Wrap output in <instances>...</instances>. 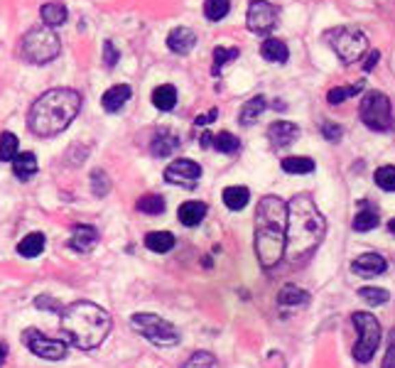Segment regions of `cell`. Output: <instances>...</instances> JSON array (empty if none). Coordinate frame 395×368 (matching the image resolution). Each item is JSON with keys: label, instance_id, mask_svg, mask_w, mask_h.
I'll use <instances>...</instances> for the list:
<instances>
[{"label": "cell", "instance_id": "obj_16", "mask_svg": "<svg viewBox=\"0 0 395 368\" xmlns=\"http://www.w3.org/2000/svg\"><path fill=\"white\" fill-rule=\"evenodd\" d=\"M309 304V295L302 290V287H295V285H285L280 293H277V307H283V310H300Z\"/></svg>", "mask_w": 395, "mask_h": 368}, {"label": "cell", "instance_id": "obj_8", "mask_svg": "<svg viewBox=\"0 0 395 368\" xmlns=\"http://www.w3.org/2000/svg\"><path fill=\"white\" fill-rule=\"evenodd\" d=\"M361 121L366 123V128L376 130V133H388L393 130V111H390V101L381 91H368L361 101Z\"/></svg>", "mask_w": 395, "mask_h": 368}, {"label": "cell", "instance_id": "obj_45", "mask_svg": "<svg viewBox=\"0 0 395 368\" xmlns=\"http://www.w3.org/2000/svg\"><path fill=\"white\" fill-rule=\"evenodd\" d=\"M378 59H381V52H368V59L364 62V71H371L378 64Z\"/></svg>", "mask_w": 395, "mask_h": 368}, {"label": "cell", "instance_id": "obj_42", "mask_svg": "<svg viewBox=\"0 0 395 368\" xmlns=\"http://www.w3.org/2000/svg\"><path fill=\"white\" fill-rule=\"evenodd\" d=\"M103 49H106V66H116V62H118V52H116V47H113L111 42H106Z\"/></svg>", "mask_w": 395, "mask_h": 368}, {"label": "cell", "instance_id": "obj_26", "mask_svg": "<svg viewBox=\"0 0 395 368\" xmlns=\"http://www.w3.org/2000/svg\"><path fill=\"white\" fill-rule=\"evenodd\" d=\"M263 111H266V99H263V96H253L251 101L243 103L238 121H241L243 125H251V123H255L260 116H263Z\"/></svg>", "mask_w": 395, "mask_h": 368}, {"label": "cell", "instance_id": "obj_3", "mask_svg": "<svg viewBox=\"0 0 395 368\" xmlns=\"http://www.w3.org/2000/svg\"><path fill=\"white\" fill-rule=\"evenodd\" d=\"M81 111V94L74 88H49L32 103L27 125L40 138H52L69 128V123Z\"/></svg>", "mask_w": 395, "mask_h": 368}, {"label": "cell", "instance_id": "obj_34", "mask_svg": "<svg viewBox=\"0 0 395 368\" xmlns=\"http://www.w3.org/2000/svg\"><path fill=\"white\" fill-rule=\"evenodd\" d=\"M15 155H18V138H15V133L5 130L0 135V162H12Z\"/></svg>", "mask_w": 395, "mask_h": 368}, {"label": "cell", "instance_id": "obj_21", "mask_svg": "<svg viewBox=\"0 0 395 368\" xmlns=\"http://www.w3.org/2000/svg\"><path fill=\"white\" fill-rule=\"evenodd\" d=\"M12 172H15V177L23 182L32 180L37 172V158L32 152H18L15 160H12Z\"/></svg>", "mask_w": 395, "mask_h": 368}, {"label": "cell", "instance_id": "obj_14", "mask_svg": "<svg viewBox=\"0 0 395 368\" xmlns=\"http://www.w3.org/2000/svg\"><path fill=\"white\" fill-rule=\"evenodd\" d=\"M351 270L361 278H378L388 270V260L381 253H364L351 263Z\"/></svg>", "mask_w": 395, "mask_h": 368}, {"label": "cell", "instance_id": "obj_27", "mask_svg": "<svg viewBox=\"0 0 395 368\" xmlns=\"http://www.w3.org/2000/svg\"><path fill=\"white\" fill-rule=\"evenodd\" d=\"M40 15H42V23L47 25V27H57V25L66 23V8L60 5V3H47V5H42Z\"/></svg>", "mask_w": 395, "mask_h": 368}, {"label": "cell", "instance_id": "obj_35", "mask_svg": "<svg viewBox=\"0 0 395 368\" xmlns=\"http://www.w3.org/2000/svg\"><path fill=\"white\" fill-rule=\"evenodd\" d=\"M359 295H361V299L364 302H368L371 307H378V304H385L388 302V290H383V287H371V285H366V287H361L359 290Z\"/></svg>", "mask_w": 395, "mask_h": 368}, {"label": "cell", "instance_id": "obj_6", "mask_svg": "<svg viewBox=\"0 0 395 368\" xmlns=\"http://www.w3.org/2000/svg\"><path fill=\"white\" fill-rule=\"evenodd\" d=\"M324 40L344 64H356V62H361V57L366 54V47H368V40H366L364 32L356 27H346V25L329 29L324 35Z\"/></svg>", "mask_w": 395, "mask_h": 368}, {"label": "cell", "instance_id": "obj_44", "mask_svg": "<svg viewBox=\"0 0 395 368\" xmlns=\"http://www.w3.org/2000/svg\"><path fill=\"white\" fill-rule=\"evenodd\" d=\"M35 304H37V307H49V310H52V312H62V310H60V304L54 302L52 297H37V299H35Z\"/></svg>", "mask_w": 395, "mask_h": 368}, {"label": "cell", "instance_id": "obj_4", "mask_svg": "<svg viewBox=\"0 0 395 368\" xmlns=\"http://www.w3.org/2000/svg\"><path fill=\"white\" fill-rule=\"evenodd\" d=\"M108 332H111V315L96 302L81 299L62 312V334L77 349H96L103 344Z\"/></svg>", "mask_w": 395, "mask_h": 368}, {"label": "cell", "instance_id": "obj_7", "mask_svg": "<svg viewBox=\"0 0 395 368\" xmlns=\"http://www.w3.org/2000/svg\"><path fill=\"white\" fill-rule=\"evenodd\" d=\"M130 324L136 327L138 334H142L150 344L155 346H177L179 344V329L172 321L162 319L150 312H138L130 317Z\"/></svg>", "mask_w": 395, "mask_h": 368}, {"label": "cell", "instance_id": "obj_47", "mask_svg": "<svg viewBox=\"0 0 395 368\" xmlns=\"http://www.w3.org/2000/svg\"><path fill=\"white\" fill-rule=\"evenodd\" d=\"M5 358H8V344H5V341H0V366H3Z\"/></svg>", "mask_w": 395, "mask_h": 368}, {"label": "cell", "instance_id": "obj_29", "mask_svg": "<svg viewBox=\"0 0 395 368\" xmlns=\"http://www.w3.org/2000/svg\"><path fill=\"white\" fill-rule=\"evenodd\" d=\"M280 167H283V172H288V175H309V172H314V160L312 158H283Z\"/></svg>", "mask_w": 395, "mask_h": 368}, {"label": "cell", "instance_id": "obj_48", "mask_svg": "<svg viewBox=\"0 0 395 368\" xmlns=\"http://www.w3.org/2000/svg\"><path fill=\"white\" fill-rule=\"evenodd\" d=\"M388 231L395 236V219H390V221H388Z\"/></svg>", "mask_w": 395, "mask_h": 368}, {"label": "cell", "instance_id": "obj_10", "mask_svg": "<svg viewBox=\"0 0 395 368\" xmlns=\"http://www.w3.org/2000/svg\"><path fill=\"white\" fill-rule=\"evenodd\" d=\"M23 341L25 346L40 358H47V361H62L66 356V344L64 341L49 339L40 329H25L23 332Z\"/></svg>", "mask_w": 395, "mask_h": 368}, {"label": "cell", "instance_id": "obj_32", "mask_svg": "<svg viewBox=\"0 0 395 368\" xmlns=\"http://www.w3.org/2000/svg\"><path fill=\"white\" fill-rule=\"evenodd\" d=\"M354 231L356 234H366V231H371V228H376L378 226V211L376 209H364V211H359L354 217Z\"/></svg>", "mask_w": 395, "mask_h": 368}, {"label": "cell", "instance_id": "obj_43", "mask_svg": "<svg viewBox=\"0 0 395 368\" xmlns=\"http://www.w3.org/2000/svg\"><path fill=\"white\" fill-rule=\"evenodd\" d=\"M381 368H395V339H393V344L388 346V351H385L383 366Z\"/></svg>", "mask_w": 395, "mask_h": 368}, {"label": "cell", "instance_id": "obj_22", "mask_svg": "<svg viewBox=\"0 0 395 368\" xmlns=\"http://www.w3.org/2000/svg\"><path fill=\"white\" fill-rule=\"evenodd\" d=\"M260 54H263V59H266V62H277V64H283V62H288L290 49H288V45H285L283 40H275V37H270V40L263 42Z\"/></svg>", "mask_w": 395, "mask_h": 368}, {"label": "cell", "instance_id": "obj_39", "mask_svg": "<svg viewBox=\"0 0 395 368\" xmlns=\"http://www.w3.org/2000/svg\"><path fill=\"white\" fill-rule=\"evenodd\" d=\"M91 187H94L96 197H106L108 189H111V180L103 170H94L91 172Z\"/></svg>", "mask_w": 395, "mask_h": 368}, {"label": "cell", "instance_id": "obj_12", "mask_svg": "<svg viewBox=\"0 0 395 368\" xmlns=\"http://www.w3.org/2000/svg\"><path fill=\"white\" fill-rule=\"evenodd\" d=\"M165 180L170 184H179V187L194 189L196 182L201 180V167L194 160H175L165 170Z\"/></svg>", "mask_w": 395, "mask_h": 368}, {"label": "cell", "instance_id": "obj_36", "mask_svg": "<svg viewBox=\"0 0 395 368\" xmlns=\"http://www.w3.org/2000/svg\"><path fill=\"white\" fill-rule=\"evenodd\" d=\"M376 184L383 192H395V167L393 164H383V167H378L376 170Z\"/></svg>", "mask_w": 395, "mask_h": 368}, {"label": "cell", "instance_id": "obj_46", "mask_svg": "<svg viewBox=\"0 0 395 368\" xmlns=\"http://www.w3.org/2000/svg\"><path fill=\"white\" fill-rule=\"evenodd\" d=\"M216 116H218V111H209L207 116L196 118V121H194V125H207V123H212V121H214V118H216Z\"/></svg>", "mask_w": 395, "mask_h": 368}, {"label": "cell", "instance_id": "obj_2", "mask_svg": "<svg viewBox=\"0 0 395 368\" xmlns=\"http://www.w3.org/2000/svg\"><path fill=\"white\" fill-rule=\"evenodd\" d=\"M288 238V204L280 197H263L255 209V256L266 270L285 258Z\"/></svg>", "mask_w": 395, "mask_h": 368}, {"label": "cell", "instance_id": "obj_37", "mask_svg": "<svg viewBox=\"0 0 395 368\" xmlns=\"http://www.w3.org/2000/svg\"><path fill=\"white\" fill-rule=\"evenodd\" d=\"M361 88H364V82H359L356 86H336L327 94V101H329L331 106H339L346 99H351V96H356V91H361Z\"/></svg>", "mask_w": 395, "mask_h": 368}, {"label": "cell", "instance_id": "obj_28", "mask_svg": "<svg viewBox=\"0 0 395 368\" xmlns=\"http://www.w3.org/2000/svg\"><path fill=\"white\" fill-rule=\"evenodd\" d=\"M248 199H251L248 187H226L224 189V204L229 206L231 211H241L243 206L248 204Z\"/></svg>", "mask_w": 395, "mask_h": 368}, {"label": "cell", "instance_id": "obj_11", "mask_svg": "<svg viewBox=\"0 0 395 368\" xmlns=\"http://www.w3.org/2000/svg\"><path fill=\"white\" fill-rule=\"evenodd\" d=\"M246 25L255 35H270L277 25V8L268 0H253L248 5Z\"/></svg>", "mask_w": 395, "mask_h": 368}, {"label": "cell", "instance_id": "obj_20", "mask_svg": "<svg viewBox=\"0 0 395 368\" xmlns=\"http://www.w3.org/2000/svg\"><path fill=\"white\" fill-rule=\"evenodd\" d=\"M99 243V231L96 226H77L74 228V236L69 241V248L79 253H89L94 245Z\"/></svg>", "mask_w": 395, "mask_h": 368}, {"label": "cell", "instance_id": "obj_23", "mask_svg": "<svg viewBox=\"0 0 395 368\" xmlns=\"http://www.w3.org/2000/svg\"><path fill=\"white\" fill-rule=\"evenodd\" d=\"M175 236L170 231H153V234L145 236V248L153 253H170L175 248Z\"/></svg>", "mask_w": 395, "mask_h": 368}, {"label": "cell", "instance_id": "obj_13", "mask_svg": "<svg viewBox=\"0 0 395 368\" xmlns=\"http://www.w3.org/2000/svg\"><path fill=\"white\" fill-rule=\"evenodd\" d=\"M297 138H300V128L290 121H275L270 123V128H268V140H270V145L275 147V150H285V147L292 145Z\"/></svg>", "mask_w": 395, "mask_h": 368}, {"label": "cell", "instance_id": "obj_24", "mask_svg": "<svg viewBox=\"0 0 395 368\" xmlns=\"http://www.w3.org/2000/svg\"><path fill=\"white\" fill-rule=\"evenodd\" d=\"M153 106L160 111H172L177 106V88L172 84H162L153 91Z\"/></svg>", "mask_w": 395, "mask_h": 368}, {"label": "cell", "instance_id": "obj_40", "mask_svg": "<svg viewBox=\"0 0 395 368\" xmlns=\"http://www.w3.org/2000/svg\"><path fill=\"white\" fill-rule=\"evenodd\" d=\"M238 49L236 47H231V49H226V47H216L214 49V74H218V69L226 64V62H233V59L238 57Z\"/></svg>", "mask_w": 395, "mask_h": 368}, {"label": "cell", "instance_id": "obj_41", "mask_svg": "<svg viewBox=\"0 0 395 368\" xmlns=\"http://www.w3.org/2000/svg\"><path fill=\"white\" fill-rule=\"evenodd\" d=\"M322 133H324L327 140H342V125H334V123H324V125H322Z\"/></svg>", "mask_w": 395, "mask_h": 368}, {"label": "cell", "instance_id": "obj_15", "mask_svg": "<svg viewBox=\"0 0 395 368\" xmlns=\"http://www.w3.org/2000/svg\"><path fill=\"white\" fill-rule=\"evenodd\" d=\"M179 145H182V140H179L177 135L172 133L170 128H160L157 133H155L150 150H153L155 158H167V155H172Z\"/></svg>", "mask_w": 395, "mask_h": 368}, {"label": "cell", "instance_id": "obj_9", "mask_svg": "<svg viewBox=\"0 0 395 368\" xmlns=\"http://www.w3.org/2000/svg\"><path fill=\"white\" fill-rule=\"evenodd\" d=\"M356 332H359V341L354 346V358L359 363H368L376 354L378 344H381V324L368 312H354L351 315Z\"/></svg>", "mask_w": 395, "mask_h": 368}, {"label": "cell", "instance_id": "obj_19", "mask_svg": "<svg viewBox=\"0 0 395 368\" xmlns=\"http://www.w3.org/2000/svg\"><path fill=\"white\" fill-rule=\"evenodd\" d=\"M196 45V35L189 27H175L167 37V47L177 54H187L192 52V47Z\"/></svg>", "mask_w": 395, "mask_h": 368}, {"label": "cell", "instance_id": "obj_38", "mask_svg": "<svg viewBox=\"0 0 395 368\" xmlns=\"http://www.w3.org/2000/svg\"><path fill=\"white\" fill-rule=\"evenodd\" d=\"M182 368H216V358L212 354H207V351H196V354L189 356V361Z\"/></svg>", "mask_w": 395, "mask_h": 368}, {"label": "cell", "instance_id": "obj_33", "mask_svg": "<svg viewBox=\"0 0 395 368\" xmlns=\"http://www.w3.org/2000/svg\"><path fill=\"white\" fill-rule=\"evenodd\" d=\"M231 10V0H207L204 3V15L207 20L212 23H218V20H224Z\"/></svg>", "mask_w": 395, "mask_h": 368}, {"label": "cell", "instance_id": "obj_30", "mask_svg": "<svg viewBox=\"0 0 395 368\" xmlns=\"http://www.w3.org/2000/svg\"><path fill=\"white\" fill-rule=\"evenodd\" d=\"M214 147L218 152H224V155H236L241 150V140L233 133H229V130H221V133L214 135Z\"/></svg>", "mask_w": 395, "mask_h": 368}, {"label": "cell", "instance_id": "obj_5", "mask_svg": "<svg viewBox=\"0 0 395 368\" xmlns=\"http://www.w3.org/2000/svg\"><path fill=\"white\" fill-rule=\"evenodd\" d=\"M20 52L32 64H47L62 52L60 35L52 27H32L20 42Z\"/></svg>", "mask_w": 395, "mask_h": 368}, {"label": "cell", "instance_id": "obj_25", "mask_svg": "<svg viewBox=\"0 0 395 368\" xmlns=\"http://www.w3.org/2000/svg\"><path fill=\"white\" fill-rule=\"evenodd\" d=\"M44 243H47L44 234H30L18 243V253L23 258H37L42 251H44Z\"/></svg>", "mask_w": 395, "mask_h": 368}, {"label": "cell", "instance_id": "obj_18", "mask_svg": "<svg viewBox=\"0 0 395 368\" xmlns=\"http://www.w3.org/2000/svg\"><path fill=\"white\" fill-rule=\"evenodd\" d=\"M207 211H209V206L204 204V201H184L177 211V219H179V223H184V226L194 228L204 221Z\"/></svg>", "mask_w": 395, "mask_h": 368}, {"label": "cell", "instance_id": "obj_31", "mask_svg": "<svg viewBox=\"0 0 395 368\" xmlns=\"http://www.w3.org/2000/svg\"><path fill=\"white\" fill-rule=\"evenodd\" d=\"M138 211L142 214H148V217H157L165 211V199L160 197V194H145V197L138 199Z\"/></svg>", "mask_w": 395, "mask_h": 368}, {"label": "cell", "instance_id": "obj_17", "mask_svg": "<svg viewBox=\"0 0 395 368\" xmlns=\"http://www.w3.org/2000/svg\"><path fill=\"white\" fill-rule=\"evenodd\" d=\"M130 94H133V88H130L128 84H116V86H111L106 94H103L101 103H103V108H106L108 113H116L128 103Z\"/></svg>", "mask_w": 395, "mask_h": 368}, {"label": "cell", "instance_id": "obj_1", "mask_svg": "<svg viewBox=\"0 0 395 368\" xmlns=\"http://www.w3.org/2000/svg\"><path fill=\"white\" fill-rule=\"evenodd\" d=\"M327 234V221L309 194H297L288 201V238L285 256L292 265L305 263L317 251Z\"/></svg>", "mask_w": 395, "mask_h": 368}]
</instances>
